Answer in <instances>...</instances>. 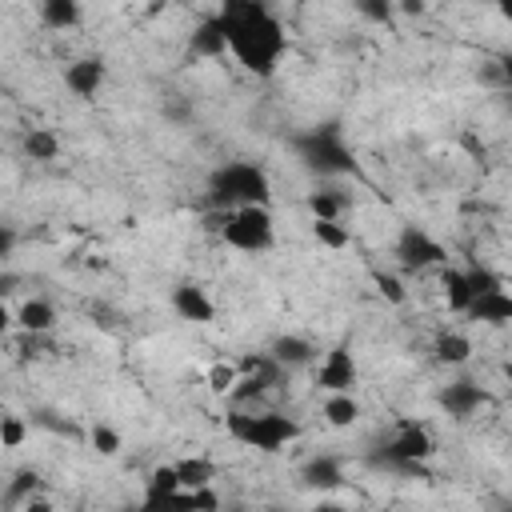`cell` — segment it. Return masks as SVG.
Wrapping results in <instances>:
<instances>
[{"label": "cell", "mask_w": 512, "mask_h": 512, "mask_svg": "<svg viewBox=\"0 0 512 512\" xmlns=\"http://www.w3.org/2000/svg\"><path fill=\"white\" fill-rule=\"evenodd\" d=\"M216 12L224 20L232 60L256 80L276 76L280 60L288 52V32H284L280 16L264 0H224Z\"/></svg>", "instance_id": "obj_1"}, {"label": "cell", "mask_w": 512, "mask_h": 512, "mask_svg": "<svg viewBox=\"0 0 512 512\" xmlns=\"http://www.w3.org/2000/svg\"><path fill=\"white\" fill-rule=\"evenodd\" d=\"M296 164L316 176V180H340V176H352L356 172V156H352V144L340 128V120H320L304 132H296L288 140Z\"/></svg>", "instance_id": "obj_2"}, {"label": "cell", "mask_w": 512, "mask_h": 512, "mask_svg": "<svg viewBox=\"0 0 512 512\" xmlns=\"http://www.w3.org/2000/svg\"><path fill=\"white\" fill-rule=\"evenodd\" d=\"M272 200V176L256 160H224L208 172V208L232 212L244 204H268Z\"/></svg>", "instance_id": "obj_3"}, {"label": "cell", "mask_w": 512, "mask_h": 512, "mask_svg": "<svg viewBox=\"0 0 512 512\" xmlns=\"http://www.w3.org/2000/svg\"><path fill=\"white\" fill-rule=\"evenodd\" d=\"M224 432H228L236 444L272 456V452H284L288 444H296L304 428H300L292 416H284V412H252V408H236V412L224 416Z\"/></svg>", "instance_id": "obj_4"}, {"label": "cell", "mask_w": 512, "mask_h": 512, "mask_svg": "<svg viewBox=\"0 0 512 512\" xmlns=\"http://www.w3.org/2000/svg\"><path fill=\"white\" fill-rule=\"evenodd\" d=\"M436 452V440L428 432V424L420 420H400L392 428V436L384 440V448L372 456L376 468H392L404 476H428V460Z\"/></svg>", "instance_id": "obj_5"}, {"label": "cell", "mask_w": 512, "mask_h": 512, "mask_svg": "<svg viewBox=\"0 0 512 512\" xmlns=\"http://www.w3.org/2000/svg\"><path fill=\"white\" fill-rule=\"evenodd\" d=\"M220 216V240L236 252H248V256H260V252H272L276 244V216L268 204H244V208H232V212H216Z\"/></svg>", "instance_id": "obj_6"}, {"label": "cell", "mask_w": 512, "mask_h": 512, "mask_svg": "<svg viewBox=\"0 0 512 512\" xmlns=\"http://www.w3.org/2000/svg\"><path fill=\"white\" fill-rule=\"evenodd\" d=\"M392 256L404 272H428V268H440L448 264V248L420 224H404L396 244H392Z\"/></svg>", "instance_id": "obj_7"}, {"label": "cell", "mask_w": 512, "mask_h": 512, "mask_svg": "<svg viewBox=\"0 0 512 512\" xmlns=\"http://www.w3.org/2000/svg\"><path fill=\"white\" fill-rule=\"evenodd\" d=\"M316 384L324 388V392H356V384H360V364H356V356H352V348L340 340V344H332L324 356H320V364H316Z\"/></svg>", "instance_id": "obj_8"}, {"label": "cell", "mask_w": 512, "mask_h": 512, "mask_svg": "<svg viewBox=\"0 0 512 512\" xmlns=\"http://www.w3.org/2000/svg\"><path fill=\"white\" fill-rule=\"evenodd\" d=\"M168 304H172V312H176L180 320H188V324H212V320H216V300H212L208 288L196 284V280H180V284L172 288Z\"/></svg>", "instance_id": "obj_9"}, {"label": "cell", "mask_w": 512, "mask_h": 512, "mask_svg": "<svg viewBox=\"0 0 512 512\" xmlns=\"http://www.w3.org/2000/svg\"><path fill=\"white\" fill-rule=\"evenodd\" d=\"M484 388L472 380V376H460V380H448L444 388H440V396H436V404L452 416V420H468V416H476L480 408H484Z\"/></svg>", "instance_id": "obj_10"}, {"label": "cell", "mask_w": 512, "mask_h": 512, "mask_svg": "<svg viewBox=\"0 0 512 512\" xmlns=\"http://www.w3.org/2000/svg\"><path fill=\"white\" fill-rule=\"evenodd\" d=\"M108 80V64L100 56H80L64 68V88L76 96V100H96V92L104 88Z\"/></svg>", "instance_id": "obj_11"}, {"label": "cell", "mask_w": 512, "mask_h": 512, "mask_svg": "<svg viewBox=\"0 0 512 512\" xmlns=\"http://www.w3.org/2000/svg\"><path fill=\"white\" fill-rule=\"evenodd\" d=\"M228 52V32H224V20L220 12H208L196 20L192 36H188V56L196 60H220Z\"/></svg>", "instance_id": "obj_12"}, {"label": "cell", "mask_w": 512, "mask_h": 512, "mask_svg": "<svg viewBox=\"0 0 512 512\" xmlns=\"http://www.w3.org/2000/svg\"><path fill=\"white\" fill-rule=\"evenodd\" d=\"M300 480H304V488H312V492H332V488L344 484V460L332 456V452H316V456L304 460Z\"/></svg>", "instance_id": "obj_13"}, {"label": "cell", "mask_w": 512, "mask_h": 512, "mask_svg": "<svg viewBox=\"0 0 512 512\" xmlns=\"http://www.w3.org/2000/svg\"><path fill=\"white\" fill-rule=\"evenodd\" d=\"M472 324H488V328H504L512 324V292L508 288H492L484 296H476L464 312Z\"/></svg>", "instance_id": "obj_14"}, {"label": "cell", "mask_w": 512, "mask_h": 512, "mask_svg": "<svg viewBox=\"0 0 512 512\" xmlns=\"http://www.w3.org/2000/svg\"><path fill=\"white\" fill-rule=\"evenodd\" d=\"M268 352L284 364V372H296V368L316 364V344H312L308 336H300V332H284V336H276V340L268 344Z\"/></svg>", "instance_id": "obj_15"}, {"label": "cell", "mask_w": 512, "mask_h": 512, "mask_svg": "<svg viewBox=\"0 0 512 512\" xmlns=\"http://www.w3.org/2000/svg\"><path fill=\"white\" fill-rule=\"evenodd\" d=\"M180 488H184V484H180L176 464H156V468L148 472V480H144V504H148V508L172 504V496H176Z\"/></svg>", "instance_id": "obj_16"}, {"label": "cell", "mask_w": 512, "mask_h": 512, "mask_svg": "<svg viewBox=\"0 0 512 512\" xmlns=\"http://www.w3.org/2000/svg\"><path fill=\"white\" fill-rule=\"evenodd\" d=\"M440 292H444V304H448V312H468V304L476 300V292H472V280H468V268H444L440 272Z\"/></svg>", "instance_id": "obj_17"}, {"label": "cell", "mask_w": 512, "mask_h": 512, "mask_svg": "<svg viewBox=\"0 0 512 512\" xmlns=\"http://www.w3.org/2000/svg\"><path fill=\"white\" fill-rule=\"evenodd\" d=\"M36 12H40V24L52 28V32H72L84 20L80 0H40Z\"/></svg>", "instance_id": "obj_18"}, {"label": "cell", "mask_w": 512, "mask_h": 512, "mask_svg": "<svg viewBox=\"0 0 512 512\" xmlns=\"http://www.w3.org/2000/svg\"><path fill=\"white\" fill-rule=\"evenodd\" d=\"M16 324H20L24 332H32V336L52 332V328H56V308H52V300H44V296H28V300L16 308Z\"/></svg>", "instance_id": "obj_19"}, {"label": "cell", "mask_w": 512, "mask_h": 512, "mask_svg": "<svg viewBox=\"0 0 512 512\" xmlns=\"http://www.w3.org/2000/svg\"><path fill=\"white\" fill-rule=\"evenodd\" d=\"M304 208H308L312 220H344L348 196L336 192V188H312V192L304 196Z\"/></svg>", "instance_id": "obj_20"}, {"label": "cell", "mask_w": 512, "mask_h": 512, "mask_svg": "<svg viewBox=\"0 0 512 512\" xmlns=\"http://www.w3.org/2000/svg\"><path fill=\"white\" fill-rule=\"evenodd\" d=\"M432 360L436 364H448V368H460L472 360V340L464 332H440L432 340Z\"/></svg>", "instance_id": "obj_21"}, {"label": "cell", "mask_w": 512, "mask_h": 512, "mask_svg": "<svg viewBox=\"0 0 512 512\" xmlns=\"http://www.w3.org/2000/svg\"><path fill=\"white\" fill-rule=\"evenodd\" d=\"M320 416H324L328 428H352V424L360 420V400H356V392H328Z\"/></svg>", "instance_id": "obj_22"}, {"label": "cell", "mask_w": 512, "mask_h": 512, "mask_svg": "<svg viewBox=\"0 0 512 512\" xmlns=\"http://www.w3.org/2000/svg\"><path fill=\"white\" fill-rule=\"evenodd\" d=\"M20 148H24V156H28V160L48 164V160H56V156H60V136H56L52 128H28V132H24V140H20Z\"/></svg>", "instance_id": "obj_23"}, {"label": "cell", "mask_w": 512, "mask_h": 512, "mask_svg": "<svg viewBox=\"0 0 512 512\" xmlns=\"http://www.w3.org/2000/svg\"><path fill=\"white\" fill-rule=\"evenodd\" d=\"M176 472H180V484L184 488H204V484L216 480V460H208V456H184V460H176Z\"/></svg>", "instance_id": "obj_24"}, {"label": "cell", "mask_w": 512, "mask_h": 512, "mask_svg": "<svg viewBox=\"0 0 512 512\" xmlns=\"http://www.w3.org/2000/svg\"><path fill=\"white\" fill-rule=\"evenodd\" d=\"M312 240L328 252H344L352 244V232L344 228V220H312Z\"/></svg>", "instance_id": "obj_25"}, {"label": "cell", "mask_w": 512, "mask_h": 512, "mask_svg": "<svg viewBox=\"0 0 512 512\" xmlns=\"http://www.w3.org/2000/svg\"><path fill=\"white\" fill-rule=\"evenodd\" d=\"M172 504L192 508V512H216V508H220V496L212 492V484H204V488H180V492L172 496Z\"/></svg>", "instance_id": "obj_26"}, {"label": "cell", "mask_w": 512, "mask_h": 512, "mask_svg": "<svg viewBox=\"0 0 512 512\" xmlns=\"http://www.w3.org/2000/svg\"><path fill=\"white\" fill-rule=\"evenodd\" d=\"M352 8L368 24H380V28H392L396 24V0H352Z\"/></svg>", "instance_id": "obj_27"}, {"label": "cell", "mask_w": 512, "mask_h": 512, "mask_svg": "<svg viewBox=\"0 0 512 512\" xmlns=\"http://www.w3.org/2000/svg\"><path fill=\"white\" fill-rule=\"evenodd\" d=\"M372 284H376V292H380V300H388V304H408V288H404V280L396 276V272H372Z\"/></svg>", "instance_id": "obj_28"}, {"label": "cell", "mask_w": 512, "mask_h": 512, "mask_svg": "<svg viewBox=\"0 0 512 512\" xmlns=\"http://www.w3.org/2000/svg\"><path fill=\"white\" fill-rule=\"evenodd\" d=\"M28 440V420L24 416H16V412H8V416H0V448H20Z\"/></svg>", "instance_id": "obj_29"}, {"label": "cell", "mask_w": 512, "mask_h": 512, "mask_svg": "<svg viewBox=\"0 0 512 512\" xmlns=\"http://www.w3.org/2000/svg\"><path fill=\"white\" fill-rule=\"evenodd\" d=\"M236 380H240V364H212V368H208V388H212L216 396H232Z\"/></svg>", "instance_id": "obj_30"}, {"label": "cell", "mask_w": 512, "mask_h": 512, "mask_svg": "<svg viewBox=\"0 0 512 512\" xmlns=\"http://www.w3.org/2000/svg\"><path fill=\"white\" fill-rule=\"evenodd\" d=\"M88 440H92V448H96L100 456H116V452L124 448V440H120V432H116L112 424H92Z\"/></svg>", "instance_id": "obj_31"}, {"label": "cell", "mask_w": 512, "mask_h": 512, "mask_svg": "<svg viewBox=\"0 0 512 512\" xmlns=\"http://www.w3.org/2000/svg\"><path fill=\"white\" fill-rule=\"evenodd\" d=\"M468 280H472V292H476V296H484V292H492V288H504V280H500L488 264H468Z\"/></svg>", "instance_id": "obj_32"}, {"label": "cell", "mask_w": 512, "mask_h": 512, "mask_svg": "<svg viewBox=\"0 0 512 512\" xmlns=\"http://www.w3.org/2000/svg\"><path fill=\"white\" fill-rule=\"evenodd\" d=\"M36 484H40V476H36V472H28V468H24V472H16V480H12V488H8V504H16V500H20L28 488H36Z\"/></svg>", "instance_id": "obj_33"}, {"label": "cell", "mask_w": 512, "mask_h": 512, "mask_svg": "<svg viewBox=\"0 0 512 512\" xmlns=\"http://www.w3.org/2000/svg\"><path fill=\"white\" fill-rule=\"evenodd\" d=\"M12 248H16V228H12V224H4V228H0V260H8V256H12Z\"/></svg>", "instance_id": "obj_34"}, {"label": "cell", "mask_w": 512, "mask_h": 512, "mask_svg": "<svg viewBox=\"0 0 512 512\" xmlns=\"http://www.w3.org/2000/svg\"><path fill=\"white\" fill-rule=\"evenodd\" d=\"M496 72H500V80L512 88V52H504V56L496 60Z\"/></svg>", "instance_id": "obj_35"}, {"label": "cell", "mask_w": 512, "mask_h": 512, "mask_svg": "<svg viewBox=\"0 0 512 512\" xmlns=\"http://www.w3.org/2000/svg\"><path fill=\"white\" fill-rule=\"evenodd\" d=\"M396 8H404L408 16H420L424 12V0H396Z\"/></svg>", "instance_id": "obj_36"}, {"label": "cell", "mask_w": 512, "mask_h": 512, "mask_svg": "<svg viewBox=\"0 0 512 512\" xmlns=\"http://www.w3.org/2000/svg\"><path fill=\"white\" fill-rule=\"evenodd\" d=\"M492 4H496L500 20H504V24H512V0H492Z\"/></svg>", "instance_id": "obj_37"}, {"label": "cell", "mask_w": 512, "mask_h": 512, "mask_svg": "<svg viewBox=\"0 0 512 512\" xmlns=\"http://www.w3.org/2000/svg\"><path fill=\"white\" fill-rule=\"evenodd\" d=\"M504 384H508V392H512V360L504 364Z\"/></svg>", "instance_id": "obj_38"}, {"label": "cell", "mask_w": 512, "mask_h": 512, "mask_svg": "<svg viewBox=\"0 0 512 512\" xmlns=\"http://www.w3.org/2000/svg\"><path fill=\"white\" fill-rule=\"evenodd\" d=\"M292 4H308V0H292Z\"/></svg>", "instance_id": "obj_39"}]
</instances>
